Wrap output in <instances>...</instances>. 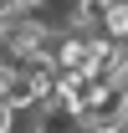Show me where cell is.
<instances>
[{
	"label": "cell",
	"instance_id": "1",
	"mask_svg": "<svg viewBox=\"0 0 128 133\" xmlns=\"http://www.w3.org/2000/svg\"><path fill=\"white\" fill-rule=\"evenodd\" d=\"M108 5L113 0H77V5H72V26H77V31H103Z\"/></svg>",
	"mask_w": 128,
	"mask_h": 133
},
{
	"label": "cell",
	"instance_id": "2",
	"mask_svg": "<svg viewBox=\"0 0 128 133\" xmlns=\"http://www.w3.org/2000/svg\"><path fill=\"white\" fill-rule=\"evenodd\" d=\"M16 10H21V0H0V21H5V16H16Z\"/></svg>",
	"mask_w": 128,
	"mask_h": 133
},
{
	"label": "cell",
	"instance_id": "3",
	"mask_svg": "<svg viewBox=\"0 0 128 133\" xmlns=\"http://www.w3.org/2000/svg\"><path fill=\"white\" fill-rule=\"evenodd\" d=\"M118 87H123V92H128V62H123V72H118Z\"/></svg>",
	"mask_w": 128,
	"mask_h": 133
}]
</instances>
